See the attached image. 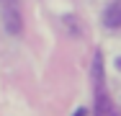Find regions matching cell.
Listing matches in <instances>:
<instances>
[{
    "instance_id": "1",
    "label": "cell",
    "mask_w": 121,
    "mask_h": 116,
    "mask_svg": "<svg viewBox=\"0 0 121 116\" xmlns=\"http://www.w3.org/2000/svg\"><path fill=\"white\" fill-rule=\"evenodd\" d=\"M95 85H98V106H95V116H121L119 108L106 98L103 93V77H100V54L95 57Z\"/></svg>"
},
{
    "instance_id": "2",
    "label": "cell",
    "mask_w": 121,
    "mask_h": 116,
    "mask_svg": "<svg viewBox=\"0 0 121 116\" xmlns=\"http://www.w3.org/2000/svg\"><path fill=\"white\" fill-rule=\"evenodd\" d=\"M106 26H111V28H119L121 26V3L111 5L106 10Z\"/></svg>"
},
{
    "instance_id": "3",
    "label": "cell",
    "mask_w": 121,
    "mask_h": 116,
    "mask_svg": "<svg viewBox=\"0 0 121 116\" xmlns=\"http://www.w3.org/2000/svg\"><path fill=\"white\" fill-rule=\"evenodd\" d=\"M75 116H88V111H85V108H77V111H75Z\"/></svg>"
}]
</instances>
